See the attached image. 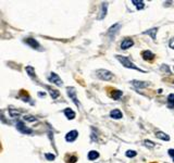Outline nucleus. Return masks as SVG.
<instances>
[{"label":"nucleus","mask_w":174,"mask_h":163,"mask_svg":"<svg viewBox=\"0 0 174 163\" xmlns=\"http://www.w3.org/2000/svg\"><path fill=\"white\" fill-rule=\"evenodd\" d=\"M115 58H117V60L121 62V64L124 67H127V69H132V70H136V71H139L140 73H147L145 70H142L140 67L136 66L135 64L133 63V62H132V61L130 60L128 58L123 57V56H120V54H117V56H115Z\"/></svg>","instance_id":"f257e3e1"},{"label":"nucleus","mask_w":174,"mask_h":163,"mask_svg":"<svg viewBox=\"0 0 174 163\" xmlns=\"http://www.w3.org/2000/svg\"><path fill=\"white\" fill-rule=\"evenodd\" d=\"M96 75H97V77L99 78V79H101V81H111V79L114 77L113 74H112L110 71H108V70H105V69H100V70H97V71H96Z\"/></svg>","instance_id":"f03ea898"},{"label":"nucleus","mask_w":174,"mask_h":163,"mask_svg":"<svg viewBox=\"0 0 174 163\" xmlns=\"http://www.w3.org/2000/svg\"><path fill=\"white\" fill-rule=\"evenodd\" d=\"M67 94H68V96L70 97V99L74 102V104L77 108H82V104L79 103V101H78L77 97H76V89L74 88V87H68L67 88Z\"/></svg>","instance_id":"7ed1b4c3"},{"label":"nucleus","mask_w":174,"mask_h":163,"mask_svg":"<svg viewBox=\"0 0 174 163\" xmlns=\"http://www.w3.org/2000/svg\"><path fill=\"white\" fill-rule=\"evenodd\" d=\"M16 129H18L21 134H24V135H33V133H34L32 128L27 127L22 121H18V122H16Z\"/></svg>","instance_id":"20e7f679"},{"label":"nucleus","mask_w":174,"mask_h":163,"mask_svg":"<svg viewBox=\"0 0 174 163\" xmlns=\"http://www.w3.org/2000/svg\"><path fill=\"white\" fill-rule=\"evenodd\" d=\"M23 41H24L26 45H29L31 48H33V49L42 50L40 49V45H39V43L36 40L35 38H32V37H26V38L23 39Z\"/></svg>","instance_id":"39448f33"},{"label":"nucleus","mask_w":174,"mask_h":163,"mask_svg":"<svg viewBox=\"0 0 174 163\" xmlns=\"http://www.w3.org/2000/svg\"><path fill=\"white\" fill-rule=\"evenodd\" d=\"M48 81H49L50 83L54 84V85H57V86L63 85V82H62V79H61V78L59 77V75L56 74L54 72H51V73H50L49 77H48Z\"/></svg>","instance_id":"423d86ee"},{"label":"nucleus","mask_w":174,"mask_h":163,"mask_svg":"<svg viewBox=\"0 0 174 163\" xmlns=\"http://www.w3.org/2000/svg\"><path fill=\"white\" fill-rule=\"evenodd\" d=\"M78 137V132L73 129V131L69 132L68 134L65 135V140L68 142H73L76 140V138Z\"/></svg>","instance_id":"0eeeda50"},{"label":"nucleus","mask_w":174,"mask_h":163,"mask_svg":"<svg viewBox=\"0 0 174 163\" xmlns=\"http://www.w3.org/2000/svg\"><path fill=\"white\" fill-rule=\"evenodd\" d=\"M133 45H134V40H133L132 38H128V37H126V38H124L123 40H122L121 49L126 50V49H128V48H131Z\"/></svg>","instance_id":"6e6552de"},{"label":"nucleus","mask_w":174,"mask_h":163,"mask_svg":"<svg viewBox=\"0 0 174 163\" xmlns=\"http://www.w3.org/2000/svg\"><path fill=\"white\" fill-rule=\"evenodd\" d=\"M120 27H121V25L119 24V23H115L111 26L110 29H108V35L110 36V37H114L115 34H117L119 31H120Z\"/></svg>","instance_id":"1a4fd4ad"},{"label":"nucleus","mask_w":174,"mask_h":163,"mask_svg":"<svg viewBox=\"0 0 174 163\" xmlns=\"http://www.w3.org/2000/svg\"><path fill=\"white\" fill-rule=\"evenodd\" d=\"M142 57L145 61H153L155 59V53H153L150 50H144L142 52Z\"/></svg>","instance_id":"9d476101"},{"label":"nucleus","mask_w":174,"mask_h":163,"mask_svg":"<svg viewBox=\"0 0 174 163\" xmlns=\"http://www.w3.org/2000/svg\"><path fill=\"white\" fill-rule=\"evenodd\" d=\"M45 88L48 89V92H49L50 96H51L52 99H57L58 97L60 96V92H59L58 89H54V88H52V87L48 86V85H45Z\"/></svg>","instance_id":"9b49d317"},{"label":"nucleus","mask_w":174,"mask_h":163,"mask_svg":"<svg viewBox=\"0 0 174 163\" xmlns=\"http://www.w3.org/2000/svg\"><path fill=\"white\" fill-rule=\"evenodd\" d=\"M132 85L136 87V88H145L147 86L150 85L149 82H140V81H132Z\"/></svg>","instance_id":"f8f14e48"},{"label":"nucleus","mask_w":174,"mask_h":163,"mask_svg":"<svg viewBox=\"0 0 174 163\" xmlns=\"http://www.w3.org/2000/svg\"><path fill=\"white\" fill-rule=\"evenodd\" d=\"M25 71H26V73H27V75H29V77L32 78V79H34V81H37L38 82V79H37V76H36V73H35V69L33 66H26L25 67Z\"/></svg>","instance_id":"ddd939ff"},{"label":"nucleus","mask_w":174,"mask_h":163,"mask_svg":"<svg viewBox=\"0 0 174 163\" xmlns=\"http://www.w3.org/2000/svg\"><path fill=\"white\" fill-rule=\"evenodd\" d=\"M108 2H102L101 4V12H100V15L98 16V20H103L106 18L107 15V11H108Z\"/></svg>","instance_id":"4468645a"},{"label":"nucleus","mask_w":174,"mask_h":163,"mask_svg":"<svg viewBox=\"0 0 174 163\" xmlns=\"http://www.w3.org/2000/svg\"><path fill=\"white\" fill-rule=\"evenodd\" d=\"M110 117L114 120H120V119L123 117V113L119 109H114L110 112Z\"/></svg>","instance_id":"2eb2a0df"},{"label":"nucleus","mask_w":174,"mask_h":163,"mask_svg":"<svg viewBox=\"0 0 174 163\" xmlns=\"http://www.w3.org/2000/svg\"><path fill=\"white\" fill-rule=\"evenodd\" d=\"M64 115L67 117L68 120H74L75 117H76V114L73 110H72L71 108H67L65 110H64Z\"/></svg>","instance_id":"dca6fc26"},{"label":"nucleus","mask_w":174,"mask_h":163,"mask_svg":"<svg viewBox=\"0 0 174 163\" xmlns=\"http://www.w3.org/2000/svg\"><path fill=\"white\" fill-rule=\"evenodd\" d=\"M19 98L21 100H23L24 102H31V97L29 96V94L25 92V90H21V92H20Z\"/></svg>","instance_id":"f3484780"},{"label":"nucleus","mask_w":174,"mask_h":163,"mask_svg":"<svg viewBox=\"0 0 174 163\" xmlns=\"http://www.w3.org/2000/svg\"><path fill=\"white\" fill-rule=\"evenodd\" d=\"M87 158H88L89 161H95L96 159L99 158V152L96 151V150H90L87 154Z\"/></svg>","instance_id":"a211bd4d"},{"label":"nucleus","mask_w":174,"mask_h":163,"mask_svg":"<svg viewBox=\"0 0 174 163\" xmlns=\"http://www.w3.org/2000/svg\"><path fill=\"white\" fill-rule=\"evenodd\" d=\"M157 33H158V27H153V29H148V31H145L142 34L151 36V38L155 40V39H156V36H157Z\"/></svg>","instance_id":"6ab92c4d"},{"label":"nucleus","mask_w":174,"mask_h":163,"mask_svg":"<svg viewBox=\"0 0 174 163\" xmlns=\"http://www.w3.org/2000/svg\"><path fill=\"white\" fill-rule=\"evenodd\" d=\"M122 95H123V92L122 90H119V89H115V90H113V92H111V98L114 100H119L120 98L122 97Z\"/></svg>","instance_id":"aec40b11"},{"label":"nucleus","mask_w":174,"mask_h":163,"mask_svg":"<svg viewBox=\"0 0 174 163\" xmlns=\"http://www.w3.org/2000/svg\"><path fill=\"white\" fill-rule=\"evenodd\" d=\"M156 137L157 138L161 139V140H167V142L170 140V136H169L168 134H165V133H163V132H157Z\"/></svg>","instance_id":"412c9836"},{"label":"nucleus","mask_w":174,"mask_h":163,"mask_svg":"<svg viewBox=\"0 0 174 163\" xmlns=\"http://www.w3.org/2000/svg\"><path fill=\"white\" fill-rule=\"evenodd\" d=\"M132 4L135 6L137 10H142L145 8V2L142 0H132Z\"/></svg>","instance_id":"4be33fe9"},{"label":"nucleus","mask_w":174,"mask_h":163,"mask_svg":"<svg viewBox=\"0 0 174 163\" xmlns=\"http://www.w3.org/2000/svg\"><path fill=\"white\" fill-rule=\"evenodd\" d=\"M167 102H168V108H169V109H174V94H170V95L168 96Z\"/></svg>","instance_id":"5701e85b"},{"label":"nucleus","mask_w":174,"mask_h":163,"mask_svg":"<svg viewBox=\"0 0 174 163\" xmlns=\"http://www.w3.org/2000/svg\"><path fill=\"white\" fill-rule=\"evenodd\" d=\"M144 145L147 147V148H153V147H156V142H151V140H148V139H145L144 140Z\"/></svg>","instance_id":"b1692460"},{"label":"nucleus","mask_w":174,"mask_h":163,"mask_svg":"<svg viewBox=\"0 0 174 163\" xmlns=\"http://www.w3.org/2000/svg\"><path fill=\"white\" fill-rule=\"evenodd\" d=\"M65 161H67V163H75L76 161H77V157L76 156H68L67 158H65Z\"/></svg>","instance_id":"393cba45"},{"label":"nucleus","mask_w":174,"mask_h":163,"mask_svg":"<svg viewBox=\"0 0 174 163\" xmlns=\"http://www.w3.org/2000/svg\"><path fill=\"white\" fill-rule=\"evenodd\" d=\"M23 119H24V121H26V122H36V121H37V117H33V115H24Z\"/></svg>","instance_id":"a878e982"},{"label":"nucleus","mask_w":174,"mask_h":163,"mask_svg":"<svg viewBox=\"0 0 174 163\" xmlns=\"http://www.w3.org/2000/svg\"><path fill=\"white\" fill-rule=\"evenodd\" d=\"M9 113H10V115L12 117H19L21 112L18 110H14V109H9Z\"/></svg>","instance_id":"bb28decb"},{"label":"nucleus","mask_w":174,"mask_h":163,"mask_svg":"<svg viewBox=\"0 0 174 163\" xmlns=\"http://www.w3.org/2000/svg\"><path fill=\"white\" fill-rule=\"evenodd\" d=\"M125 154H126L127 158H134V157L137 156V152H136L135 150H127Z\"/></svg>","instance_id":"cd10ccee"},{"label":"nucleus","mask_w":174,"mask_h":163,"mask_svg":"<svg viewBox=\"0 0 174 163\" xmlns=\"http://www.w3.org/2000/svg\"><path fill=\"white\" fill-rule=\"evenodd\" d=\"M45 157H46V159L49 160V161H53V160L56 159V156L52 154V153H45Z\"/></svg>","instance_id":"c85d7f7f"},{"label":"nucleus","mask_w":174,"mask_h":163,"mask_svg":"<svg viewBox=\"0 0 174 163\" xmlns=\"http://www.w3.org/2000/svg\"><path fill=\"white\" fill-rule=\"evenodd\" d=\"M161 71H167V73H170V69H169V66H168L167 64H162Z\"/></svg>","instance_id":"c756f323"},{"label":"nucleus","mask_w":174,"mask_h":163,"mask_svg":"<svg viewBox=\"0 0 174 163\" xmlns=\"http://www.w3.org/2000/svg\"><path fill=\"white\" fill-rule=\"evenodd\" d=\"M168 152H169V156H170L171 158H172V160L174 161V149H169Z\"/></svg>","instance_id":"7c9ffc66"},{"label":"nucleus","mask_w":174,"mask_h":163,"mask_svg":"<svg viewBox=\"0 0 174 163\" xmlns=\"http://www.w3.org/2000/svg\"><path fill=\"white\" fill-rule=\"evenodd\" d=\"M169 46H170V48L174 49V38H172L170 41H169Z\"/></svg>","instance_id":"2f4dec72"},{"label":"nucleus","mask_w":174,"mask_h":163,"mask_svg":"<svg viewBox=\"0 0 174 163\" xmlns=\"http://www.w3.org/2000/svg\"><path fill=\"white\" fill-rule=\"evenodd\" d=\"M38 96H39V97H45V96H46V92H38Z\"/></svg>","instance_id":"473e14b6"},{"label":"nucleus","mask_w":174,"mask_h":163,"mask_svg":"<svg viewBox=\"0 0 174 163\" xmlns=\"http://www.w3.org/2000/svg\"><path fill=\"white\" fill-rule=\"evenodd\" d=\"M153 163H155V162H153Z\"/></svg>","instance_id":"72a5a7b5"}]
</instances>
